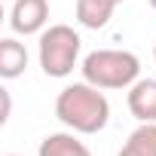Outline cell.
<instances>
[{"instance_id":"9c48e42d","label":"cell","mask_w":156,"mask_h":156,"mask_svg":"<svg viewBox=\"0 0 156 156\" xmlns=\"http://www.w3.org/2000/svg\"><path fill=\"white\" fill-rule=\"evenodd\" d=\"M119 156H156V122H141L122 144Z\"/></svg>"},{"instance_id":"6da1fadb","label":"cell","mask_w":156,"mask_h":156,"mask_svg":"<svg viewBox=\"0 0 156 156\" xmlns=\"http://www.w3.org/2000/svg\"><path fill=\"white\" fill-rule=\"evenodd\" d=\"M55 116L76 135H98L110 119V104L104 92L92 83L64 86L55 98Z\"/></svg>"},{"instance_id":"4fadbf2b","label":"cell","mask_w":156,"mask_h":156,"mask_svg":"<svg viewBox=\"0 0 156 156\" xmlns=\"http://www.w3.org/2000/svg\"><path fill=\"white\" fill-rule=\"evenodd\" d=\"M153 58H156V46H153Z\"/></svg>"},{"instance_id":"3957f363","label":"cell","mask_w":156,"mask_h":156,"mask_svg":"<svg viewBox=\"0 0 156 156\" xmlns=\"http://www.w3.org/2000/svg\"><path fill=\"white\" fill-rule=\"evenodd\" d=\"M83 40L70 25H49L40 34V67L46 76L61 80V76L73 73L76 58H80Z\"/></svg>"},{"instance_id":"ba28073f","label":"cell","mask_w":156,"mask_h":156,"mask_svg":"<svg viewBox=\"0 0 156 156\" xmlns=\"http://www.w3.org/2000/svg\"><path fill=\"white\" fill-rule=\"evenodd\" d=\"M25 67H28V49L12 37L0 40V76L3 80H16V76L25 73Z\"/></svg>"},{"instance_id":"7c38bea8","label":"cell","mask_w":156,"mask_h":156,"mask_svg":"<svg viewBox=\"0 0 156 156\" xmlns=\"http://www.w3.org/2000/svg\"><path fill=\"white\" fill-rule=\"evenodd\" d=\"M6 156H22V153H6Z\"/></svg>"},{"instance_id":"30bf717a","label":"cell","mask_w":156,"mask_h":156,"mask_svg":"<svg viewBox=\"0 0 156 156\" xmlns=\"http://www.w3.org/2000/svg\"><path fill=\"white\" fill-rule=\"evenodd\" d=\"M0 98H3V116H0V122H6V119H9V107H12V104H9V92L0 89Z\"/></svg>"},{"instance_id":"7a4b0ae2","label":"cell","mask_w":156,"mask_h":156,"mask_svg":"<svg viewBox=\"0 0 156 156\" xmlns=\"http://www.w3.org/2000/svg\"><path fill=\"white\" fill-rule=\"evenodd\" d=\"M83 80L98 89H129L141 76V61L129 49H95L80 64Z\"/></svg>"},{"instance_id":"5b68a950","label":"cell","mask_w":156,"mask_h":156,"mask_svg":"<svg viewBox=\"0 0 156 156\" xmlns=\"http://www.w3.org/2000/svg\"><path fill=\"white\" fill-rule=\"evenodd\" d=\"M129 113L138 122H156V80H138L129 86Z\"/></svg>"},{"instance_id":"8992f818","label":"cell","mask_w":156,"mask_h":156,"mask_svg":"<svg viewBox=\"0 0 156 156\" xmlns=\"http://www.w3.org/2000/svg\"><path fill=\"white\" fill-rule=\"evenodd\" d=\"M37 156H92V153L73 132H55L40 141Z\"/></svg>"},{"instance_id":"8fae6325","label":"cell","mask_w":156,"mask_h":156,"mask_svg":"<svg viewBox=\"0 0 156 156\" xmlns=\"http://www.w3.org/2000/svg\"><path fill=\"white\" fill-rule=\"evenodd\" d=\"M147 3H150V6H153V9H156V0H147Z\"/></svg>"},{"instance_id":"277c9868","label":"cell","mask_w":156,"mask_h":156,"mask_svg":"<svg viewBox=\"0 0 156 156\" xmlns=\"http://www.w3.org/2000/svg\"><path fill=\"white\" fill-rule=\"evenodd\" d=\"M49 22V0H16L9 9V28L22 37L43 34Z\"/></svg>"},{"instance_id":"5bb4252c","label":"cell","mask_w":156,"mask_h":156,"mask_svg":"<svg viewBox=\"0 0 156 156\" xmlns=\"http://www.w3.org/2000/svg\"><path fill=\"white\" fill-rule=\"evenodd\" d=\"M116 3H122V0H116Z\"/></svg>"},{"instance_id":"52a82bcc","label":"cell","mask_w":156,"mask_h":156,"mask_svg":"<svg viewBox=\"0 0 156 156\" xmlns=\"http://www.w3.org/2000/svg\"><path fill=\"white\" fill-rule=\"evenodd\" d=\"M119 3L116 0H76V22H80L83 28H104L110 19H113V9Z\"/></svg>"}]
</instances>
